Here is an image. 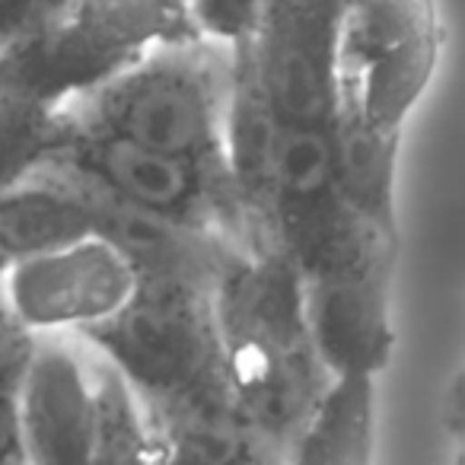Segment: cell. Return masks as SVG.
I'll use <instances>...</instances> for the list:
<instances>
[{
	"label": "cell",
	"mask_w": 465,
	"mask_h": 465,
	"mask_svg": "<svg viewBox=\"0 0 465 465\" xmlns=\"http://www.w3.org/2000/svg\"><path fill=\"white\" fill-rule=\"evenodd\" d=\"M0 465H26L16 389H0Z\"/></svg>",
	"instance_id": "ac0fdd59"
},
{
	"label": "cell",
	"mask_w": 465,
	"mask_h": 465,
	"mask_svg": "<svg viewBox=\"0 0 465 465\" xmlns=\"http://www.w3.org/2000/svg\"><path fill=\"white\" fill-rule=\"evenodd\" d=\"M52 163L109 198L194 226H211L242 246L240 213L223 166L150 150L109 131L77 124L71 115Z\"/></svg>",
	"instance_id": "8992f818"
},
{
	"label": "cell",
	"mask_w": 465,
	"mask_h": 465,
	"mask_svg": "<svg viewBox=\"0 0 465 465\" xmlns=\"http://www.w3.org/2000/svg\"><path fill=\"white\" fill-rule=\"evenodd\" d=\"M341 0H265V33L335 39Z\"/></svg>",
	"instance_id": "2e32d148"
},
{
	"label": "cell",
	"mask_w": 465,
	"mask_h": 465,
	"mask_svg": "<svg viewBox=\"0 0 465 465\" xmlns=\"http://www.w3.org/2000/svg\"><path fill=\"white\" fill-rule=\"evenodd\" d=\"M134 287L128 262L99 236L0 272V293L10 312L35 338L96 329L128 303Z\"/></svg>",
	"instance_id": "52a82bcc"
},
{
	"label": "cell",
	"mask_w": 465,
	"mask_h": 465,
	"mask_svg": "<svg viewBox=\"0 0 465 465\" xmlns=\"http://www.w3.org/2000/svg\"><path fill=\"white\" fill-rule=\"evenodd\" d=\"M213 293L137 284L115 316L74 338L128 382L153 424L232 411Z\"/></svg>",
	"instance_id": "7a4b0ae2"
},
{
	"label": "cell",
	"mask_w": 465,
	"mask_h": 465,
	"mask_svg": "<svg viewBox=\"0 0 465 465\" xmlns=\"http://www.w3.org/2000/svg\"><path fill=\"white\" fill-rule=\"evenodd\" d=\"M90 236L96 223L86 192L52 163L0 194V272Z\"/></svg>",
	"instance_id": "30bf717a"
},
{
	"label": "cell",
	"mask_w": 465,
	"mask_h": 465,
	"mask_svg": "<svg viewBox=\"0 0 465 465\" xmlns=\"http://www.w3.org/2000/svg\"><path fill=\"white\" fill-rule=\"evenodd\" d=\"M395 240L351 213L297 265L312 348L331 380H380L392 361Z\"/></svg>",
	"instance_id": "277c9868"
},
{
	"label": "cell",
	"mask_w": 465,
	"mask_h": 465,
	"mask_svg": "<svg viewBox=\"0 0 465 465\" xmlns=\"http://www.w3.org/2000/svg\"><path fill=\"white\" fill-rule=\"evenodd\" d=\"M64 131V109L23 93H0V194L45 169Z\"/></svg>",
	"instance_id": "4fadbf2b"
},
{
	"label": "cell",
	"mask_w": 465,
	"mask_h": 465,
	"mask_svg": "<svg viewBox=\"0 0 465 465\" xmlns=\"http://www.w3.org/2000/svg\"><path fill=\"white\" fill-rule=\"evenodd\" d=\"M163 465H217V462H211V459L198 456V452L182 450V446H173L163 440Z\"/></svg>",
	"instance_id": "ffe728a7"
},
{
	"label": "cell",
	"mask_w": 465,
	"mask_h": 465,
	"mask_svg": "<svg viewBox=\"0 0 465 465\" xmlns=\"http://www.w3.org/2000/svg\"><path fill=\"white\" fill-rule=\"evenodd\" d=\"M220 351L232 408L287 456L331 386L303 316L300 274L281 252H246L217 293Z\"/></svg>",
	"instance_id": "6da1fadb"
},
{
	"label": "cell",
	"mask_w": 465,
	"mask_h": 465,
	"mask_svg": "<svg viewBox=\"0 0 465 465\" xmlns=\"http://www.w3.org/2000/svg\"><path fill=\"white\" fill-rule=\"evenodd\" d=\"M226 90L230 52L185 39L150 48L64 112L150 150L223 166Z\"/></svg>",
	"instance_id": "3957f363"
},
{
	"label": "cell",
	"mask_w": 465,
	"mask_h": 465,
	"mask_svg": "<svg viewBox=\"0 0 465 465\" xmlns=\"http://www.w3.org/2000/svg\"><path fill=\"white\" fill-rule=\"evenodd\" d=\"M96 357V354H93ZM99 437L93 465H163V440L131 386L96 357Z\"/></svg>",
	"instance_id": "5bb4252c"
},
{
	"label": "cell",
	"mask_w": 465,
	"mask_h": 465,
	"mask_svg": "<svg viewBox=\"0 0 465 465\" xmlns=\"http://www.w3.org/2000/svg\"><path fill=\"white\" fill-rule=\"evenodd\" d=\"M80 188L90 201L96 236L128 262L137 284H188L217 291L223 274L246 255L240 242L220 230L124 204L84 182Z\"/></svg>",
	"instance_id": "9c48e42d"
},
{
	"label": "cell",
	"mask_w": 465,
	"mask_h": 465,
	"mask_svg": "<svg viewBox=\"0 0 465 465\" xmlns=\"http://www.w3.org/2000/svg\"><path fill=\"white\" fill-rule=\"evenodd\" d=\"M456 443H459V452H456V465H465V437H459Z\"/></svg>",
	"instance_id": "44dd1931"
},
{
	"label": "cell",
	"mask_w": 465,
	"mask_h": 465,
	"mask_svg": "<svg viewBox=\"0 0 465 465\" xmlns=\"http://www.w3.org/2000/svg\"><path fill=\"white\" fill-rule=\"evenodd\" d=\"M443 52L437 0H341L335 26V118L401 131Z\"/></svg>",
	"instance_id": "5b68a950"
},
{
	"label": "cell",
	"mask_w": 465,
	"mask_h": 465,
	"mask_svg": "<svg viewBox=\"0 0 465 465\" xmlns=\"http://www.w3.org/2000/svg\"><path fill=\"white\" fill-rule=\"evenodd\" d=\"M335 163L341 198L376 230L399 236L395 226V175H399L401 131L335 118Z\"/></svg>",
	"instance_id": "7c38bea8"
},
{
	"label": "cell",
	"mask_w": 465,
	"mask_h": 465,
	"mask_svg": "<svg viewBox=\"0 0 465 465\" xmlns=\"http://www.w3.org/2000/svg\"><path fill=\"white\" fill-rule=\"evenodd\" d=\"M443 424L452 437H465V367L456 373V380L446 389V401H443Z\"/></svg>",
	"instance_id": "d6986e66"
},
{
	"label": "cell",
	"mask_w": 465,
	"mask_h": 465,
	"mask_svg": "<svg viewBox=\"0 0 465 465\" xmlns=\"http://www.w3.org/2000/svg\"><path fill=\"white\" fill-rule=\"evenodd\" d=\"M16 401L26 465H93L99 437L96 357L80 338H39Z\"/></svg>",
	"instance_id": "ba28073f"
},
{
	"label": "cell",
	"mask_w": 465,
	"mask_h": 465,
	"mask_svg": "<svg viewBox=\"0 0 465 465\" xmlns=\"http://www.w3.org/2000/svg\"><path fill=\"white\" fill-rule=\"evenodd\" d=\"M376 380H331L312 418L287 450V465H376Z\"/></svg>",
	"instance_id": "8fae6325"
},
{
	"label": "cell",
	"mask_w": 465,
	"mask_h": 465,
	"mask_svg": "<svg viewBox=\"0 0 465 465\" xmlns=\"http://www.w3.org/2000/svg\"><path fill=\"white\" fill-rule=\"evenodd\" d=\"M39 338L29 329H23L20 319L10 312L7 300L0 293V389H20L23 373H26L29 361Z\"/></svg>",
	"instance_id": "e0dca14e"
},
{
	"label": "cell",
	"mask_w": 465,
	"mask_h": 465,
	"mask_svg": "<svg viewBox=\"0 0 465 465\" xmlns=\"http://www.w3.org/2000/svg\"><path fill=\"white\" fill-rule=\"evenodd\" d=\"M194 39L236 52L252 45L265 23V0H185Z\"/></svg>",
	"instance_id": "9a60e30c"
}]
</instances>
